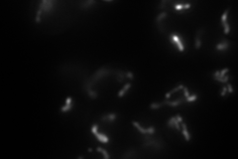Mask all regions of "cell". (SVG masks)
Returning a JSON list of instances; mask_svg holds the SVG:
<instances>
[{"label": "cell", "mask_w": 238, "mask_h": 159, "mask_svg": "<svg viewBox=\"0 0 238 159\" xmlns=\"http://www.w3.org/2000/svg\"><path fill=\"white\" fill-rule=\"evenodd\" d=\"M144 139V143L142 144L143 147L147 148V147H152L154 150L159 151L161 149H163L165 147V142L162 140V138H155L153 136V134H144L143 136Z\"/></svg>", "instance_id": "6da1fadb"}, {"label": "cell", "mask_w": 238, "mask_h": 159, "mask_svg": "<svg viewBox=\"0 0 238 159\" xmlns=\"http://www.w3.org/2000/svg\"><path fill=\"white\" fill-rule=\"evenodd\" d=\"M111 71H112V70L108 69L107 67H102V68H100L97 72H95V74H94L90 79L86 81L85 85L83 86L84 90L86 91V90H88V89H91V87H92L95 83H97V82L101 79V78L108 76V75L111 73Z\"/></svg>", "instance_id": "7a4b0ae2"}, {"label": "cell", "mask_w": 238, "mask_h": 159, "mask_svg": "<svg viewBox=\"0 0 238 159\" xmlns=\"http://www.w3.org/2000/svg\"><path fill=\"white\" fill-rule=\"evenodd\" d=\"M55 3H57V2L53 1V0H43L39 6V9H41L45 15H49L54 11Z\"/></svg>", "instance_id": "3957f363"}, {"label": "cell", "mask_w": 238, "mask_h": 159, "mask_svg": "<svg viewBox=\"0 0 238 159\" xmlns=\"http://www.w3.org/2000/svg\"><path fill=\"white\" fill-rule=\"evenodd\" d=\"M171 42H172L174 45H177V46H178L179 51H181V52H184V51H185V46H184L182 40H181L176 34H172V35H171Z\"/></svg>", "instance_id": "277c9868"}, {"label": "cell", "mask_w": 238, "mask_h": 159, "mask_svg": "<svg viewBox=\"0 0 238 159\" xmlns=\"http://www.w3.org/2000/svg\"><path fill=\"white\" fill-rule=\"evenodd\" d=\"M185 97H181V98H179L177 101H174V102H170V101L166 100V101L163 102V105H167V106H172V107H177V106H181V105H182L183 103H185Z\"/></svg>", "instance_id": "5b68a950"}, {"label": "cell", "mask_w": 238, "mask_h": 159, "mask_svg": "<svg viewBox=\"0 0 238 159\" xmlns=\"http://www.w3.org/2000/svg\"><path fill=\"white\" fill-rule=\"evenodd\" d=\"M229 45H230L229 41H228L227 39H224V38H223V39L221 40V42L215 46V49H216L217 51H221V52H223V51L228 50Z\"/></svg>", "instance_id": "8992f818"}, {"label": "cell", "mask_w": 238, "mask_h": 159, "mask_svg": "<svg viewBox=\"0 0 238 159\" xmlns=\"http://www.w3.org/2000/svg\"><path fill=\"white\" fill-rule=\"evenodd\" d=\"M117 117V113H107V114H103L101 116V121L104 123H111L114 122L116 120Z\"/></svg>", "instance_id": "52a82bcc"}, {"label": "cell", "mask_w": 238, "mask_h": 159, "mask_svg": "<svg viewBox=\"0 0 238 159\" xmlns=\"http://www.w3.org/2000/svg\"><path fill=\"white\" fill-rule=\"evenodd\" d=\"M94 4H96V1H94V0H87V1H81L80 3H79V8L81 9V10H87V9H89L92 5H94Z\"/></svg>", "instance_id": "ba28073f"}, {"label": "cell", "mask_w": 238, "mask_h": 159, "mask_svg": "<svg viewBox=\"0 0 238 159\" xmlns=\"http://www.w3.org/2000/svg\"><path fill=\"white\" fill-rule=\"evenodd\" d=\"M175 3H174V1H172V0H163V1H161L160 3H159L158 5V9H160V10H163V9H169L170 7H169V5H174Z\"/></svg>", "instance_id": "9c48e42d"}, {"label": "cell", "mask_w": 238, "mask_h": 159, "mask_svg": "<svg viewBox=\"0 0 238 159\" xmlns=\"http://www.w3.org/2000/svg\"><path fill=\"white\" fill-rule=\"evenodd\" d=\"M182 127H183L182 132H183V135H184L185 139L186 140V141H190V139H191V135H190L189 132H188V130H187V126H186L185 122H184V121L182 122Z\"/></svg>", "instance_id": "30bf717a"}, {"label": "cell", "mask_w": 238, "mask_h": 159, "mask_svg": "<svg viewBox=\"0 0 238 159\" xmlns=\"http://www.w3.org/2000/svg\"><path fill=\"white\" fill-rule=\"evenodd\" d=\"M94 135L96 136V138L100 141V142H102V143H108L109 142V138L106 136L105 134H103V133H98V131L97 132L94 133Z\"/></svg>", "instance_id": "8fae6325"}, {"label": "cell", "mask_w": 238, "mask_h": 159, "mask_svg": "<svg viewBox=\"0 0 238 159\" xmlns=\"http://www.w3.org/2000/svg\"><path fill=\"white\" fill-rule=\"evenodd\" d=\"M136 156V150L134 149V148H131V149H129L128 151H126L122 156H121V158L125 159V158H134Z\"/></svg>", "instance_id": "7c38bea8"}, {"label": "cell", "mask_w": 238, "mask_h": 159, "mask_svg": "<svg viewBox=\"0 0 238 159\" xmlns=\"http://www.w3.org/2000/svg\"><path fill=\"white\" fill-rule=\"evenodd\" d=\"M131 86H132V85H131V83H127V84H126V85L123 87V89H122V90H120V91L118 92V98H123V97L125 96V94L127 93V91H128L130 88H131Z\"/></svg>", "instance_id": "4fadbf2b"}, {"label": "cell", "mask_w": 238, "mask_h": 159, "mask_svg": "<svg viewBox=\"0 0 238 159\" xmlns=\"http://www.w3.org/2000/svg\"><path fill=\"white\" fill-rule=\"evenodd\" d=\"M115 75H116V79H117L118 83H123L125 81V78H126V73L125 72L117 71V72H115Z\"/></svg>", "instance_id": "5bb4252c"}, {"label": "cell", "mask_w": 238, "mask_h": 159, "mask_svg": "<svg viewBox=\"0 0 238 159\" xmlns=\"http://www.w3.org/2000/svg\"><path fill=\"white\" fill-rule=\"evenodd\" d=\"M168 17V12L167 11H163V12H161L160 14H159L158 16L156 17V23H160V22H162L165 18H167Z\"/></svg>", "instance_id": "9a60e30c"}, {"label": "cell", "mask_w": 238, "mask_h": 159, "mask_svg": "<svg viewBox=\"0 0 238 159\" xmlns=\"http://www.w3.org/2000/svg\"><path fill=\"white\" fill-rule=\"evenodd\" d=\"M132 124H133V126L134 127H136L140 132L142 133V134H146L147 133V130H146V128H144V127H142L137 121H132Z\"/></svg>", "instance_id": "2e32d148"}, {"label": "cell", "mask_w": 238, "mask_h": 159, "mask_svg": "<svg viewBox=\"0 0 238 159\" xmlns=\"http://www.w3.org/2000/svg\"><path fill=\"white\" fill-rule=\"evenodd\" d=\"M86 93H87V95H88V97H89L90 99H92V100L97 99V93H96L95 91H93L92 89H88V90H86Z\"/></svg>", "instance_id": "e0dca14e"}, {"label": "cell", "mask_w": 238, "mask_h": 159, "mask_svg": "<svg viewBox=\"0 0 238 159\" xmlns=\"http://www.w3.org/2000/svg\"><path fill=\"white\" fill-rule=\"evenodd\" d=\"M229 11H230V8H227V9L223 12V14H222V16H221V25L224 24L225 22H227V16H228Z\"/></svg>", "instance_id": "ac0fdd59"}, {"label": "cell", "mask_w": 238, "mask_h": 159, "mask_svg": "<svg viewBox=\"0 0 238 159\" xmlns=\"http://www.w3.org/2000/svg\"><path fill=\"white\" fill-rule=\"evenodd\" d=\"M74 107V104H70V105H65L64 106L61 107V111L62 112H67V111H70L72 110V108Z\"/></svg>", "instance_id": "d6986e66"}, {"label": "cell", "mask_w": 238, "mask_h": 159, "mask_svg": "<svg viewBox=\"0 0 238 159\" xmlns=\"http://www.w3.org/2000/svg\"><path fill=\"white\" fill-rule=\"evenodd\" d=\"M96 151H98V152H100L102 155H103V157L105 159H109V154H108V152L106 151L105 149H103V148H101V147H97L96 148Z\"/></svg>", "instance_id": "ffe728a7"}, {"label": "cell", "mask_w": 238, "mask_h": 159, "mask_svg": "<svg viewBox=\"0 0 238 159\" xmlns=\"http://www.w3.org/2000/svg\"><path fill=\"white\" fill-rule=\"evenodd\" d=\"M175 121H176V116H172L168 122H167V125L170 127V128H175Z\"/></svg>", "instance_id": "44dd1931"}, {"label": "cell", "mask_w": 238, "mask_h": 159, "mask_svg": "<svg viewBox=\"0 0 238 159\" xmlns=\"http://www.w3.org/2000/svg\"><path fill=\"white\" fill-rule=\"evenodd\" d=\"M163 106H164L163 103H152V104L150 105V108H151V109H159V108H161Z\"/></svg>", "instance_id": "7402d4cb"}, {"label": "cell", "mask_w": 238, "mask_h": 159, "mask_svg": "<svg viewBox=\"0 0 238 159\" xmlns=\"http://www.w3.org/2000/svg\"><path fill=\"white\" fill-rule=\"evenodd\" d=\"M222 27L224 28V34H229V32H230V24L228 23V22H225L224 24H222Z\"/></svg>", "instance_id": "603a6c76"}, {"label": "cell", "mask_w": 238, "mask_h": 159, "mask_svg": "<svg viewBox=\"0 0 238 159\" xmlns=\"http://www.w3.org/2000/svg\"><path fill=\"white\" fill-rule=\"evenodd\" d=\"M198 98V96L197 95H192V96H189V97H187L186 99H185V102L186 103H191V102H194L196 99Z\"/></svg>", "instance_id": "cb8c5ba5"}, {"label": "cell", "mask_w": 238, "mask_h": 159, "mask_svg": "<svg viewBox=\"0 0 238 159\" xmlns=\"http://www.w3.org/2000/svg\"><path fill=\"white\" fill-rule=\"evenodd\" d=\"M157 27H158L159 31H160L161 33H165V32H166V26H165L164 23H162V22L157 23Z\"/></svg>", "instance_id": "d4e9b609"}, {"label": "cell", "mask_w": 238, "mask_h": 159, "mask_svg": "<svg viewBox=\"0 0 238 159\" xmlns=\"http://www.w3.org/2000/svg\"><path fill=\"white\" fill-rule=\"evenodd\" d=\"M42 13H43V11H42L41 9H39V10L37 11V14H36V19H35L36 23H40V22H41V15H42Z\"/></svg>", "instance_id": "484cf974"}, {"label": "cell", "mask_w": 238, "mask_h": 159, "mask_svg": "<svg viewBox=\"0 0 238 159\" xmlns=\"http://www.w3.org/2000/svg\"><path fill=\"white\" fill-rule=\"evenodd\" d=\"M194 47H195L196 50L200 49V47H201V40H200V38H195V41H194Z\"/></svg>", "instance_id": "4316f807"}, {"label": "cell", "mask_w": 238, "mask_h": 159, "mask_svg": "<svg viewBox=\"0 0 238 159\" xmlns=\"http://www.w3.org/2000/svg\"><path fill=\"white\" fill-rule=\"evenodd\" d=\"M184 85H180V86H178V87H176L175 89H173L172 91H170V93L173 95V94H175V93H177V92H179V91H181V90H183L184 89Z\"/></svg>", "instance_id": "83f0119b"}, {"label": "cell", "mask_w": 238, "mask_h": 159, "mask_svg": "<svg viewBox=\"0 0 238 159\" xmlns=\"http://www.w3.org/2000/svg\"><path fill=\"white\" fill-rule=\"evenodd\" d=\"M203 34H204V28H200V29L197 30L195 38H201V36H202Z\"/></svg>", "instance_id": "f1b7e54d"}, {"label": "cell", "mask_w": 238, "mask_h": 159, "mask_svg": "<svg viewBox=\"0 0 238 159\" xmlns=\"http://www.w3.org/2000/svg\"><path fill=\"white\" fill-rule=\"evenodd\" d=\"M146 130H147V134H153L154 135V133H155V131H156V128H155V126H149L148 128H146Z\"/></svg>", "instance_id": "f546056e"}, {"label": "cell", "mask_w": 238, "mask_h": 159, "mask_svg": "<svg viewBox=\"0 0 238 159\" xmlns=\"http://www.w3.org/2000/svg\"><path fill=\"white\" fill-rule=\"evenodd\" d=\"M126 77L130 80V81H133V80H134V74H133V72L127 71V72H126Z\"/></svg>", "instance_id": "4dcf8cb0"}, {"label": "cell", "mask_w": 238, "mask_h": 159, "mask_svg": "<svg viewBox=\"0 0 238 159\" xmlns=\"http://www.w3.org/2000/svg\"><path fill=\"white\" fill-rule=\"evenodd\" d=\"M226 88H227V93H229V94H232V93H233V87H232V85H231L230 83H227Z\"/></svg>", "instance_id": "1f68e13d"}, {"label": "cell", "mask_w": 238, "mask_h": 159, "mask_svg": "<svg viewBox=\"0 0 238 159\" xmlns=\"http://www.w3.org/2000/svg\"><path fill=\"white\" fill-rule=\"evenodd\" d=\"M227 72H229V69H228V68H225V69H223L222 71H220V78H223V77L227 74Z\"/></svg>", "instance_id": "d6a6232c"}, {"label": "cell", "mask_w": 238, "mask_h": 159, "mask_svg": "<svg viewBox=\"0 0 238 159\" xmlns=\"http://www.w3.org/2000/svg\"><path fill=\"white\" fill-rule=\"evenodd\" d=\"M226 94H227V88H226V86H223V87H222V90H221V93H220V96H221V97H224Z\"/></svg>", "instance_id": "836d02e7"}, {"label": "cell", "mask_w": 238, "mask_h": 159, "mask_svg": "<svg viewBox=\"0 0 238 159\" xmlns=\"http://www.w3.org/2000/svg\"><path fill=\"white\" fill-rule=\"evenodd\" d=\"M183 90H184V97H185V99H186L187 97H189V96H190V95H189V92H188V89H187L186 87H184V89H183Z\"/></svg>", "instance_id": "e575fe53"}, {"label": "cell", "mask_w": 238, "mask_h": 159, "mask_svg": "<svg viewBox=\"0 0 238 159\" xmlns=\"http://www.w3.org/2000/svg\"><path fill=\"white\" fill-rule=\"evenodd\" d=\"M97 128H98V126H97V124H93L92 126H91V132L94 133L95 132H97Z\"/></svg>", "instance_id": "d590c367"}, {"label": "cell", "mask_w": 238, "mask_h": 159, "mask_svg": "<svg viewBox=\"0 0 238 159\" xmlns=\"http://www.w3.org/2000/svg\"><path fill=\"white\" fill-rule=\"evenodd\" d=\"M176 119L178 120V122H179V123H182V122L184 121L183 117H182V116H181L180 114H177V115H176Z\"/></svg>", "instance_id": "8d00e7d4"}, {"label": "cell", "mask_w": 238, "mask_h": 159, "mask_svg": "<svg viewBox=\"0 0 238 159\" xmlns=\"http://www.w3.org/2000/svg\"><path fill=\"white\" fill-rule=\"evenodd\" d=\"M70 104H73V98L72 97H69L66 100V105H70Z\"/></svg>", "instance_id": "74e56055"}, {"label": "cell", "mask_w": 238, "mask_h": 159, "mask_svg": "<svg viewBox=\"0 0 238 159\" xmlns=\"http://www.w3.org/2000/svg\"><path fill=\"white\" fill-rule=\"evenodd\" d=\"M212 77H213V78H214V77H219V78H220V71H215V72L213 73Z\"/></svg>", "instance_id": "f35d334b"}, {"label": "cell", "mask_w": 238, "mask_h": 159, "mask_svg": "<svg viewBox=\"0 0 238 159\" xmlns=\"http://www.w3.org/2000/svg\"><path fill=\"white\" fill-rule=\"evenodd\" d=\"M189 8H191V4H190V3H185V4H184V9H189Z\"/></svg>", "instance_id": "ab89813d"}, {"label": "cell", "mask_w": 238, "mask_h": 159, "mask_svg": "<svg viewBox=\"0 0 238 159\" xmlns=\"http://www.w3.org/2000/svg\"><path fill=\"white\" fill-rule=\"evenodd\" d=\"M171 96H172V94L169 92V93H167L166 95H165V97H166V100H169L170 98H171Z\"/></svg>", "instance_id": "60d3db41"}, {"label": "cell", "mask_w": 238, "mask_h": 159, "mask_svg": "<svg viewBox=\"0 0 238 159\" xmlns=\"http://www.w3.org/2000/svg\"><path fill=\"white\" fill-rule=\"evenodd\" d=\"M87 151H88V152H92V148H88Z\"/></svg>", "instance_id": "b9f144b4"}]
</instances>
